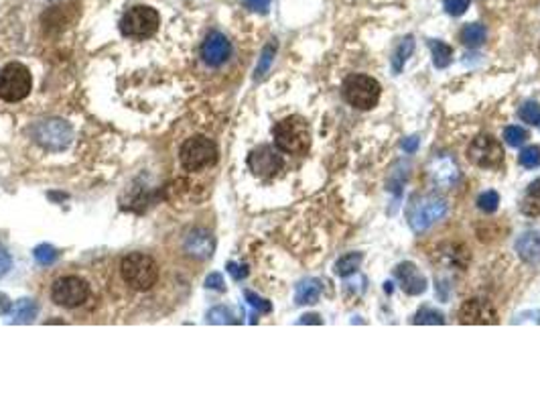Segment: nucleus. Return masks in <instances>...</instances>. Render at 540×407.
Segmentation results:
<instances>
[{
  "instance_id": "f257e3e1",
  "label": "nucleus",
  "mask_w": 540,
  "mask_h": 407,
  "mask_svg": "<svg viewBox=\"0 0 540 407\" xmlns=\"http://www.w3.org/2000/svg\"><path fill=\"white\" fill-rule=\"evenodd\" d=\"M161 269L156 261L147 252H130L122 257L120 277L132 291H149L159 282Z\"/></svg>"
},
{
  "instance_id": "f03ea898",
  "label": "nucleus",
  "mask_w": 540,
  "mask_h": 407,
  "mask_svg": "<svg viewBox=\"0 0 540 407\" xmlns=\"http://www.w3.org/2000/svg\"><path fill=\"white\" fill-rule=\"evenodd\" d=\"M447 214V202L437 193H417L411 198L406 218L415 232H424Z\"/></svg>"
},
{
  "instance_id": "7ed1b4c3",
  "label": "nucleus",
  "mask_w": 540,
  "mask_h": 407,
  "mask_svg": "<svg viewBox=\"0 0 540 407\" xmlns=\"http://www.w3.org/2000/svg\"><path fill=\"white\" fill-rule=\"evenodd\" d=\"M272 137L276 149L289 155H303L311 147V130L300 116H289L276 123L272 128Z\"/></svg>"
},
{
  "instance_id": "20e7f679",
  "label": "nucleus",
  "mask_w": 540,
  "mask_h": 407,
  "mask_svg": "<svg viewBox=\"0 0 540 407\" xmlns=\"http://www.w3.org/2000/svg\"><path fill=\"white\" fill-rule=\"evenodd\" d=\"M382 86L378 84V80L366 73H352L343 82V98L358 110H372L374 106H378Z\"/></svg>"
},
{
  "instance_id": "39448f33",
  "label": "nucleus",
  "mask_w": 540,
  "mask_h": 407,
  "mask_svg": "<svg viewBox=\"0 0 540 407\" xmlns=\"http://www.w3.org/2000/svg\"><path fill=\"white\" fill-rule=\"evenodd\" d=\"M181 165L187 171H201L215 165L217 161V145L206 135L189 137L179 149Z\"/></svg>"
},
{
  "instance_id": "423d86ee",
  "label": "nucleus",
  "mask_w": 540,
  "mask_h": 407,
  "mask_svg": "<svg viewBox=\"0 0 540 407\" xmlns=\"http://www.w3.org/2000/svg\"><path fill=\"white\" fill-rule=\"evenodd\" d=\"M33 90V76L23 63H8L0 69V98L4 102H21Z\"/></svg>"
},
{
  "instance_id": "0eeeda50",
  "label": "nucleus",
  "mask_w": 540,
  "mask_h": 407,
  "mask_svg": "<svg viewBox=\"0 0 540 407\" xmlns=\"http://www.w3.org/2000/svg\"><path fill=\"white\" fill-rule=\"evenodd\" d=\"M161 25V17L152 6H132L128 8V12L122 17L120 31L124 37H134V39H145L154 35Z\"/></svg>"
},
{
  "instance_id": "6e6552de",
  "label": "nucleus",
  "mask_w": 540,
  "mask_h": 407,
  "mask_svg": "<svg viewBox=\"0 0 540 407\" xmlns=\"http://www.w3.org/2000/svg\"><path fill=\"white\" fill-rule=\"evenodd\" d=\"M90 297V285L78 275H65L51 285V300L61 308H80Z\"/></svg>"
},
{
  "instance_id": "1a4fd4ad",
  "label": "nucleus",
  "mask_w": 540,
  "mask_h": 407,
  "mask_svg": "<svg viewBox=\"0 0 540 407\" xmlns=\"http://www.w3.org/2000/svg\"><path fill=\"white\" fill-rule=\"evenodd\" d=\"M467 159L481 169H496L504 163V147L494 135H478L467 147Z\"/></svg>"
},
{
  "instance_id": "9d476101",
  "label": "nucleus",
  "mask_w": 540,
  "mask_h": 407,
  "mask_svg": "<svg viewBox=\"0 0 540 407\" xmlns=\"http://www.w3.org/2000/svg\"><path fill=\"white\" fill-rule=\"evenodd\" d=\"M80 17H82V4L75 0H69L65 4H57V6L49 8L43 15V27L49 33H61L73 27Z\"/></svg>"
},
{
  "instance_id": "9b49d317",
  "label": "nucleus",
  "mask_w": 540,
  "mask_h": 407,
  "mask_svg": "<svg viewBox=\"0 0 540 407\" xmlns=\"http://www.w3.org/2000/svg\"><path fill=\"white\" fill-rule=\"evenodd\" d=\"M35 139L51 151H60L71 141V126L63 121H43L35 126Z\"/></svg>"
},
{
  "instance_id": "f8f14e48",
  "label": "nucleus",
  "mask_w": 540,
  "mask_h": 407,
  "mask_svg": "<svg viewBox=\"0 0 540 407\" xmlns=\"http://www.w3.org/2000/svg\"><path fill=\"white\" fill-rule=\"evenodd\" d=\"M248 167L250 171L260 177V180H270L274 175H278L282 171V159L280 155L269 147V145H262L258 149H254L250 155H248Z\"/></svg>"
},
{
  "instance_id": "ddd939ff",
  "label": "nucleus",
  "mask_w": 540,
  "mask_h": 407,
  "mask_svg": "<svg viewBox=\"0 0 540 407\" xmlns=\"http://www.w3.org/2000/svg\"><path fill=\"white\" fill-rule=\"evenodd\" d=\"M469 249L461 243H443L433 252V261L437 267H445L451 271H465L469 265Z\"/></svg>"
},
{
  "instance_id": "4468645a",
  "label": "nucleus",
  "mask_w": 540,
  "mask_h": 407,
  "mask_svg": "<svg viewBox=\"0 0 540 407\" xmlns=\"http://www.w3.org/2000/svg\"><path fill=\"white\" fill-rule=\"evenodd\" d=\"M459 324H498L496 308L481 297H471L459 308Z\"/></svg>"
},
{
  "instance_id": "2eb2a0df",
  "label": "nucleus",
  "mask_w": 540,
  "mask_h": 407,
  "mask_svg": "<svg viewBox=\"0 0 540 407\" xmlns=\"http://www.w3.org/2000/svg\"><path fill=\"white\" fill-rule=\"evenodd\" d=\"M429 180L437 186V188L451 189L459 182V167L449 155L435 157L429 165Z\"/></svg>"
},
{
  "instance_id": "dca6fc26",
  "label": "nucleus",
  "mask_w": 540,
  "mask_h": 407,
  "mask_svg": "<svg viewBox=\"0 0 540 407\" xmlns=\"http://www.w3.org/2000/svg\"><path fill=\"white\" fill-rule=\"evenodd\" d=\"M230 55H232V45H230L226 35L213 31L206 37V41L201 45V58L208 65L217 67V65L228 62Z\"/></svg>"
},
{
  "instance_id": "f3484780",
  "label": "nucleus",
  "mask_w": 540,
  "mask_h": 407,
  "mask_svg": "<svg viewBox=\"0 0 540 407\" xmlns=\"http://www.w3.org/2000/svg\"><path fill=\"white\" fill-rule=\"evenodd\" d=\"M181 251L185 257L195 259V261H206L210 259L211 251H213V239L208 230L201 228H193L189 234L183 236V247Z\"/></svg>"
},
{
  "instance_id": "a211bd4d",
  "label": "nucleus",
  "mask_w": 540,
  "mask_h": 407,
  "mask_svg": "<svg viewBox=\"0 0 540 407\" xmlns=\"http://www.w3.org/2000/svg\"><path fill=\"white\" fill-rule=\"evenodd\" d=\"M394 277L400 285V289L406 293V295H420L426 291V277L420 273V269L415 265V263H400L396 269H394Z\"/></svg>"
},
{
  "instance_id": "6ab92c4d",
  "label": "nucleus",
  "mask_w": 540,
  "mask_h": 407,
  "mask_svg": "<svg viewBox=\"0 0 540 407\" xmlns=\"http://www.w3.org/2000/svg\"><path fill=\"white\" fill-rule=\"evenodd\" d=\"M516 252L522 261L537 265L540 263V232H526L516 241Z\"/></svg>"
},
{
  "instance_id": "aec40b11",
  "label": "nucleus",
  "mask_w": 540,
  "mask_h": 407,
  "mask_svg": "<svg viewBox=\"0 0 540 407\" xmlns=\"http://www.w3.org/2000/svg\"><path fill=\"white\" fill-rule=\"evenodd\" d=\"M319 295H321V283L317 279H303L297 285L295 302H297V306H311V304H317Z\"/></svg>"
},
{
  "instance_id": "412c9836",
  "label": "nucleus",
  "mask_w": 540,
  "mask_h": 407,
  "mask_svg": "<svg viewBox=\"0 0 540 407\" xmlns=\"http://www.w3.org/2000/svg\"><path fill=\"white\" fill-rule=\"evenodd\" d=\"M459 39L465 47L469 49H476V47H481L487 39V29L480 25V23H467L461 31H459Z\"/></svg>"
},
{
  "instance_id": "4be33fe9",
  "label": "nucleus",
  "mask_w": 540,
  "mask_h": 407,
  "mask_svg": "<svg viewBox=\"0 0 540 407\" xmlns=\"http://www.w3.org/2000/svg\"><path fill=\"white\" fill-rule=\"evenodd\" d=\"M415 51V39L411 35H406L394 49V55H392V71L394 73H400L404 69V63L408 62V58L413 55Z\"/></svg>"
},
{
  "instance_id": "5701e85b",
  "label": "nucleus",
  "mask_w": 540,
  "mask_h": 407,
  "mask_svg": "<svg viewBox=\"0 0 540 407\" xmlns=\"http://www.w3.org/2000/svg\"><path fill=\"white\" fill-rule=\"evenodd\" d=\"M429 47H431V55H433L435 67H437V69H445L451 63V60H453V49H451L447 43L437 41V39H431V41H429Z\"/></svg>"
},
{
  "instance_id": "b1692460",
  "label": "nucleus",
  "mask_w": 540,
  "mask_h": 407,
  "mask_svg": "<svg viewBox=\"0 0 540 407\" xmlns=\"http://www.w3.org/2000/svg\"><path fill=\"white\" fill-rule=\"evenodd\" d=\"M361 261H363V254L361 252H348L343 254L337 263H335V273L339 277H350L354 275L358 269H360Z\"/></svg>"
},
{
  "instance_id": "393cba45",
  "label": "nucleus",
  "mask_w": 540,
  "mask_h": 407,
  "mask_svg": "<svg viewBox=\"0 0 540 407\" xmlns=\"http://www.w3.org/2000/svg\"><path fill=\"white\" fill-rule=\"evenodd\" d=\"M39 312L37 304L30 302V300H19L12 308V318L17 324H29L35 320V315Z\"/></svg>"
},
{
  "instance_id": "a878e982",
  "label": "nucleus",
  "mask_w": 540,
  "mask_h": 407,
  "mask_svg": "<svg viewBox=\"0 0 540 407\" xmlns=\"http://www.w3.org/2000/svg\"><path fill=\"white\" fill-rule=\"evenodd\" d=\"M413 324H417V326H424V324H437V326H441V324H445V315L439 312V310L431 308V306H422V308H419L417 313H415Z\"/></svg>"
},
{
  "instance_id": "bb28decb",
  "label": "nucleus",
  "mask_w": 540,
  "mask_h": 407,
  "mask_svg": "<svg viewBox=\"0 0 540 407\" xmlns=\"http://www.w3.org/2000/svg\"><path fill=\"white\" fill-rule=\"evenodd\" d=\"M522 212L530 214V216H539L540 214V182L532 184L526 191V198L522 202Z\"/></svg>"
},
{
  "instance_id": "cd10ccee",
  "label": "nucleus",
  "mask_w": 540,
  "mask_h": 407,
  "mask_svg": "<svg viewBox=\"0 0 540 407\" xmlns=\"http://www.w3.org/2000/svg\"><path fill=\"white\" fill-rule=\"evenodd\" d=\"M498 204H500L498 191L487 189V191H483V193L478 196V208H480L481 212H485V214H494L498 210Z\"/></svg>"
},
{
  "instance_id": "c85d7f7f",
  "label": "nucleus",
  "mask_w": 540,
  "mask_h": 407,
  "mask_svg": "<svg viewBox=\"0 0 540 407\" xmlns=\"http://www.w3.org/2000/svg\"><path fill=\"white\" fill-rule=\"evenodd\" d=\"M518 116H520L524 123L539 126L540 128V104L539 102H526V104H522Z\"/></svg>"
},
{
  "instance_id": "c756f323",
  "label": "nucleus",
  "mask_w": 540,
  "mask_h": 407,
  "mask_svg": "<svg viewBox=\"0 0 540 407\" xmlns=\"http://www.w3.org/2000/svg\"><path fill=\"white\" fill-rule=\"evenodd\" d=\"M518 161H520V165L526 167V169H537V167H540V147H537V145L526 147V149L520 153Z\"/></svg>"
},
{
  "instance_id": "7c9ffc66",
  "label": "nucleus",
  "mask_w": 540,
  "mask_h": 407,
  "mask_svg": "<svg viewBox=\"0 0 540 407\" xmlns=\"http://www.w3.org/2000/svg\"><path fill=\"white\" fill-rule=\"evenodd\" d=\"M504 139L510 147H520L526 139H528V130H524L522 126L512 125L504 130Z\"/></svg>"
},
{
  "instance_id": "2f4dec72",
  "label": "nucleus",
  "mask_w": 540,
  "mask_h": 407,
  "mask_svg": "<svg viewBox=\"0 0 540 407\" xmlns=\"http://www.w3.org/2000/svg\"><path fill=\"white\" fill-rule=\"evenodd\" d=\"M274 53H276V43H269L260 55V62H258V67H256V78H262L267 71H269L270 63L274 60Z\"/></svg>"
},
{
  "instance_id": "473e14b6",
  "label": "nucleus",
  "mask_w": 540,
  "mask_h": 407,
  "mask_svg": "<svg viewBox=\"0 0 540 407\" xmlns=\"http://www.w3.org/2000/svg\"><path fill=\"white\" fill-rule=\"evenodd\" d=\"M33 254H35V259H37L41 265H51V263L60 257V252L55 251L51 245H39V247L33 251Z\"/></svg>"
},
{
  "instance_id": "72a5a7b5",
  "label": "nucleus",
  "mask_w": 540,
  "mask_h": 407,
  "mask_svg": "<svg viewBox=\"0 0 540 407\" xmlns=\"http://www.w3.org/2000/svg\"><path fill=\"white\" fill-rule=\"evenodd\" d=\"M208 320L211 324H234L236 320L232 318V312L226 310V308H213L210 313H208Z\"/></svg>"
},
{
  "instance_id": "f704fd0d",
  "label": "nucleus",
  "mask_w": 540,
  "mask_h": 407,
  "mask_svg": "<svg viewBox=\"0 0 540 407\" xmlns=\"http://www.w3.org/2000/svg\"><path fill=\"white\" fill-rule=\"evenodd\" d=\"M443 6L451 17H461L469 8V0H445Z\"/></svg>"
},
{
  "instance_id": "c9c22d12",
  "label": "nucleus",
  "mask_w": 540,
  "mask_h": 407,
  "mask_svg": "<svg viewBox=\"0 0 540 407\" xmlns=\"http://www.w3.org/2000/svg\"><path fill=\"white\" fill-rule=\"evenodd\" d=\"M246 295V300H248V304L252 306V308H256L258 312H264V313H269L272 308H270V304L267 302V300H262V297H258L254 291H246L244 293Z\"/></svg>"
},
{
  "instance_id": "e433bc0d",
  "label": "nucleus",
  "mask_w": 540,
  "mask_h": 407,
  "mask_svg": "<svg viewBox=\"0 0 540 407\" xmlns=\"http://www.w3.org/2000/svg\"><path fill=\"white\" fill-rule=\"evenodd\" d=\"M244 4H246V8H250V10H254V12H269L270 8V2L272 0H242Z\"/></svg>"
},
{
  "instance_id": "4c0bfd02",
  "label": "nucleus",
  "mask_w": 540,
  "mask_h": 407,
  "mask_svg": "<svg viewBox=\"0 0 540 407\" xmlns=\"http://www.w3.org/2000/svg\"><path fill=\"white\" fill-rule=\"evenodd\" d=\"M206 287L215 289V291H224V277L219 273H210L206 279Z\"/></svg>"
},
{
  "instance_id": "58836bf2",
  "label": "nucleus",
  "mask_w": 540,
  "mask_h": 407,
  "mask_svg": "<svg viewBox=\"0 0 540 407\" xmlns=\"http://www.w3.org/2000/svg\"><path fill=\"white\" fill-rule=\"evenodd\" d=\"M10 269V254L0 247V277H4Z\"/></svg>"
},
{
  "instance_id": "ea45409f",
  "label": "nucleus",
  "mask_w": 540,
  "mask_h": 407,
  "mask_svg": "<svg viewBox=\"0 0 540 407\" xmlns=\"http://www.w3.org/2000/svg\"><path fill=\"white\" fill-rule=\"evenodd\" d=\"M228 271H230L236 279H242V277L248 275V269H246V267H238L236 263H230V265H228Z\"/></svg>"
},
{
  "instance_id": "a19ab883",
  "label": "nucleus",
  "mask_w": 540,
  "mask_h": 407,
  "mask_svg": "<svg viewBox=\"0 0 540 407\" xmlns=\"http://www.w3.org/2000/svg\"><path fill=\"white\" fill-rule=\"evenodd\" d=\"M10 308H12V304H10V300H8V295L0 293V315H2V313L8 312Z\"/></svg>"
},
{
  "instance_id": "79ce46f5",
  "label": "nucleus",
  "mask_w": 540,
  "mask_h": 407,
  "mask_svg": "<svg viewBox=\"0 0 540 407\" xmlns=\"http://www.w3.org/2000/svg\"><path fill=\"white\" fill-rule=\"evenodd\" d=\"M413 141H404V151H417V147H419V137H411Z\"/></svg>"
},
{
  "instance_id": "37998d69",
  "label": "nucleus",
  "mask_w": 540,
  "mask_h": 407,
  "mask_svg": "<svg viewBox=\"0 0 540 407\" xmlns=\"http://www.w3.org/2000/svg\"><path fill=\"white\" fill-rule=\"evenodd\" d=\"M311 322L321 324V318H319V315H311V313H307V315H303V318L299 320V324H311Z\"/></svg>"
}]
</instances>
